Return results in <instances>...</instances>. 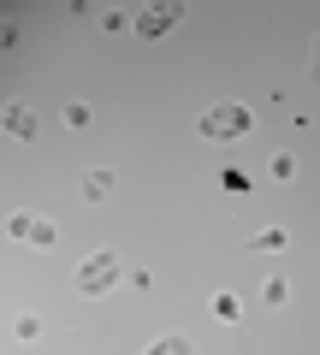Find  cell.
Segmentation results:
<instances>
[{"label":"cell","instance_id":"3","mask_svg":"<svg viewBox=\"0 0 320 355\" xmlns=\"http://www.w3.org/2000/svg\"><path fill=\"white\" fill-rule=\"evenodd\" d=\"M178 18H184V6H142V12H137V36L160 42L172 24H178Z\"/></svg>","mask_w":320,"mask_h":355},{"label":"cell","instance_id":"5","mask_svg":"<svg viewBox=\"0 0 320 355\" xmlns=\"http://www.w3.org/2000/svg\"><path fill=\"white\" fill-rule=\"evenodd\" d=\"M0 130L18 137V142H30L36 137V113H30V107H6V113H0Z\"/></svg>","mask_w":320,"mask_h":355},{"label":"cell","instance_id":"11","mask_svg":"<svg viewBox=\"0 0 320 355\" xmlns=\"http://www.w3.org/2000/svg\"><path fill=\"white\" fill-rule=\"evenodd\" d=\"M65 125H71V130H83V125H90V107H83V101H71V107H65Z\"/></svg>","mask_w":320,"mask_h":355},{"label":"cell","instance_id":"10","mask_svg":"<svg viewBox=\"0 0 320 355\" xmlns=\"http://www.w3.org/2000/svg\"><path fill=\"white\" fill-rule=\"evenodd\" d=\"M255 249H261V254H279V249H285V231H279V225H273V231H261V237H255Z\"/></svg>","mask_w":320,"mask_h":355},{"label":"cell","instance_id":"9","mask_svg":"<svg viewBox=\"0 0 320 355\" xmlns=\"http://www.w3.org/2000/svg\"><path fill=\"white\" fill-rule=\"evenodd\" d=\"M214 314H219V320H226V326H231V320L244 314V302H237V296H214Z\"/></svg>","mask_w":320,"mask_h":355},{"label":"cell","instance_id":"1","mask_svg":"<svg viewBox=\"0 0 320 355\" xmlns=\"http://www.w3.org/2000/svg\"><path fill=\"white\" fill-rule=\"evenodd\" d=\"M249 130H255V113L237 107V101H219V107L202 113V137L208 142H237V137H249Z\"/></svg>","mask_w":320,"mask_h":355},{"label":"cell","instance_id":"12","mask_svg":"<svg viewBox=\"0 0 320 355\" xmlns=\"http://www.w3.org/2000/svg\"><path fill=\"white\" fill-rule=\"evenodd\" d=\"M12 42H18V30H12V24H6V18H0V53L12 48Z\"/></svg>","mask_w":320,"mask_h":355},{"label":"cell","instance_id":"7","mask_svg":"<svg viewBox=\"0 0 320 355\" xmlns=\"http://www.w3.org/2000/svg\"><path fill=\"white\" fill-rule=\"evenodd\" d=\"M285 296H291V284H285V279H267V284H261V302H267V308H285Z\"/></svg>","mask_w":320,"mask_h":355},{"label":"cell","instance_id":"2","mask_svg":"<svg viewBox=\"0 0 320 355\" xmlns=\"http://www.w3.org/2000/svg\"><path fill=\"white\" fill-rule=\"evenodd\" d=\"M113 284H119V261L113 254H90V261L77 266V291L83 296H107Z\"/></svg>","mask_w":320,"mask_h":355},{"label":"cell","instance_id":"13","mask_svg":"<svg viewBox=\"0 0 320 355\" xmlns=\"http://www.w3.org/2000/svg\"><path fill=\"white\" fill-rule=\"evenodd\" d=\"M314 83H320V42H314Z\"/></svg>","mask_w":320,"mask_h":355},{"label":"cell","instance_id":"6","mask_svg":"<svg viewBox=\"0 0 320 355\" xmlns=\"http://www.w3.org/2000/svg\"><path fill=\"white\" fill-rule=\"evenodd\" d=\"M107 190H113V178H107V172H90V178H83V202H101Z\"/></svg>","mask_w":320,"mask_h":355},{"label":"cell","instance_id":"4","mask_svg":"<svg viewBox=\"0 0 320 355\" xmlns=\"http://www.w3.org/2000/svg\"><path fill=\"white\" fill-rule=\"evenodd\" d=\"M6 231H12L18 243H36V249H53V225H48V219H36V214H12V225H6Z\"/></svg>","mask_w":320,"mask_h":355},{"label":"cell","instance_id":"8","mask_svg":"<svg viewBox=\"0 0 320 355\" xmlns=\"http://www.w3.org/2000/svg\"><path fill=\"white\" fill-rule=\"evenodd\" d=\"M142 355H190V343H184V338H160V343H149Z\"/></svg>","mask_w":320,"mask_h":355}]
</instances>
